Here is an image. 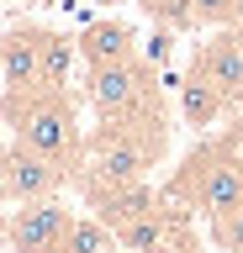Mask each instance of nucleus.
<instances>
[{
    "label": "nucleus",
    "mask_w": 243,
    "mask_h": 253,
    "mask_svg": "<svg viewBox=\"0 0 243 253\" xmlns=\"http://www.w3.org/2000/svg\"><path fill=\"white\" fill-rule=\"evenodd\" d=\"M116 248H122L116 227L111 221H96V216H74L64 243H58V253H116Z\"/></svg>",
    "instance_id": "obj_11"
},
{
    "label": "nucleus",
    "mask_w": 243,
    "mask_h": 253,
    "mask_svg": "<svg viewBox=\"0 0 243 253\" xmlns=\"http://www.w3.org/2000/svg\"><path fill=\"white\" fill-rule=\"evenodd\" d=\"M233 27H238V32H243V0H238V11H233Z\"/></svg>",
    "instance_id": "obj_17"
},
{
    "label": "nucleus",
    "mask_w": 243,
    "mask_h": 253,
    "mask_svg": "<svg viewBox=\"0 0 243 253\" xmlns=\"http://www.w3.org/2000/svg\"><path fill=\"white\" fill-rule=\"evenodd\" d=\"M185 179L180 190H191V201L206 211V216H222L243 201V164H227V158H191L185 164Z\"/></svg>",
    "instance_id": "obj_6"
},
{
    "label": "nucleus",
    "mask_w": 243,
    "mask_h": 253,
    "mask_svg": "<svg viewBox=\"0 0 243 253\" xmlns=\"http://www.w3.org/2000/svg\"><path fill=\"white\" fill-rule=\"evenodd\" d=\"M0 90H5V111H16L21 100H32L43 90V27H11L0 42Z\"/></svg>",
    "instance_id": "obj_3"
},
{
    "label": "nucleus",
    "mask_w": 243,
    "mask_h": 253,
    "mask_svg": "<svg viewBox=\"0 0 243 253\" xmlns=\"http://www.w3.org/2000/svg\"><path fill=\"white\" fill-rule=\"evenodd\" d=\"M64 185V164L48 153H37L27 142H11L5 148V164H0V190H5V201L21 206V201H48L58 195Z\"/></svg>",
    "instance_id": "obj_4"
},
{
    "label": "nucleus",
    "mask_w": 243,
    "mask_h": 253,
    "mask_svg": "<svg viewBox=\"0 0 243 253\" xmlns=\"http://www.w3.org/2000/svg\"><path fill=\"white\" fill-rule=\"evenodd\" d=\"M191 5L201 27H233V11H238V0H191Z\"/></svg>",
    "instance_id": "obj_16"
},
{
    "label": "nucleus",
    "mask_w": 243,
    "mask_h": 253,
    "mask_svg": "<svg viewBox=\"0 0 243 253\" xmlns=\"http://www.w3.org/2000/svg\"><path fill=\"white\" fill-rule=\"evenodd\" d=\"M69 206L64 201H21L11 216H5V243H11V253H58V243H64L69 232Z\"/></svg>",
    "instance_id": "obj_5"
},
{
    "label": "nucleus",
    "mask_w": 243,
    "mask_h": 253,
    "mask_svg": "<svg viewBox=\"0 0 243 253\" xmlns=\"http://www.w3.org/2000/svg\"><path fill=\"white\" fill-rule=\"evenodd\" d=\"M211 243L222 253H243V201L233 211H222V216H211Z\"/></svg>",
    "instance_id": "obj_14"
},
{
    "label": "nucleus",
    "mask_w": 243,
    "mask_h": 253,
    "mask_svg": "<svg viewBox=\"0 0 243 253\" xmlns=\"http://www.w3.org/2000/svg\"><path fill=\"white\" fill-rule=\"evenodd\" d=\"M222 111H227V95L217 90L201 69H191V74H185V84H180V116H185L191 126H211Z\"/></svg>",
    "instance_id": "obj_9"
},
{
    "label": "nucleus",
    "mask_w": 243,
    "mask_h": 253,
    "mask_svg": "<svg viewBox=\"0 0 243 253\" xmlns=\"http://www.w3.org/2000/svg\"><path fill=\"white\" fill-rule=\"evenodd\" d=\"M74 53H80V37H69V32H43V90H64L69 84Z\"/></svg>",
    "instance_id": "obj_12"
},
{
    "label": "nucleus",
    "mask_w": 243,
    "mask_h": 253,
    "mask_svg": "<svg viewBox=\"0 0 243 253\" xmlns=\"http://www.w3.org/2000/svg\"><path fill=\"white\" fill-rule=\"evenodd\" d=\"M132 42H138V32L127 21H90L80 32V58L96 69V63H116V58H132Z\"/></svg>",
    "instance_id": "obj_8"
},
{
    "label": "nucleus",
    "mask_w": 243,
    "mask_h": 253,
    "mask_svg": "<svg viewBox=\"0 0 243 253\" xmlns=\"http://www.w3.org/2000/svg\"><path fill=\"white\" fill-rule=\"evenodd\" d=\"M116 237H122V248H127V253H169V232H164V216H159V211L132 216L127 227H116Z\"/></svg>",
    "instance_id": "obj_13"
},
{
    "label": "nucleus",
    "mask_w": 243,
    "mask_h": 253,
    "mask_svg": "<svg viewBox=\"0 0 243 253\" xmlns=\"http://www.w3.org/2000/svg\"><path fill=\"white\" fill-rule=\"evenodd\" d=\"M195 69L227 95V106H238V100H243V42H238V37H227V32H222V37L201 42Z\"/></svg>",
    "instance_id": "obj_7"
},
{
    "label": "nucleus",
    "mask_w": 243,
    "mask_h": 253,
    "mask_svg": "<svg viewBox=\"0 0 243 253\" xmlns=\"http://www.w3.org/2000/svg\"><path fill=\"white\" fill-rule=\"evenodd\" d=\"M143 11L153 16V21H164V27H191V21H195V5H191V0H148Z\"/></svg>",
    "instance_id": "obj_15"
},
{
    "label": "nucleus",
    "mask_w": 243,
    "mask_h": 253,
    "mask_svg": "<svg viewBox=\"0 0 243 253\" xmlns=\"http://www.w3.org/2000/svg\"><path fill=\"white\" fill-rule=\"evenodd\" d=\"M96 211H100V221H111V227H127L132 216L153 211V201H148L143 179H127V185H111L106 195H96Z\"/></svg>",
    "instance_id": "obj_10"
},
{
    "label": "nucleus",
    "mask_w": 243,
    "mask_h": 253,
    "mask_svg": "<svg viewBox=\"0 0 243 253\" xmlns=\"http://www.w3.org/2000/svg\"><path fill=\"white\" fill-rule=\"evenodd\" d=\"M85 90H90V100H96V111L106 122H116V116H143V111L153 106V69L138 63V58L96 63Z\"/></svg>",
    "instance_id": "obj_2"
},
{
    "label": "nucleus",
    "mask_w": 243,
    "mask_h": 253,
    "mask_svg": "<svg viewBox=\"0 0 243 253\" xmlns=\"http://www.w3.org/2000/svg\"><path fill=\"white\" fill-rule=\"evenodd\" d=\"M5 122L16 126V142H27V148H37V153L58 158V164H74V153H80L74 106H69L58 90H37L27 106L5 111Z\"/></svg>",
    "instance_id": "obj_1"
},
{
    "label": "nucleus",
    "mask_w": 243,
    "mask_h": 253,
    "mask_svg": "<svg viewBox=\"0 0 243 253\" xmlns=\"http://www.w3.org/2000/svg\"><path fill=\"white\" fill-rule=\"evenodd\" d=\"M138 5H148V0H138Z\"/></svg>",
    "instance_id": "obj_18"
}]
</instances>
